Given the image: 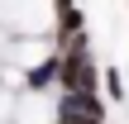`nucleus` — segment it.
Wrapping results in <instances>:
<instances>
[{"label": "nucleus", "instance_id": "nucleus-5", "mask_svg": "<svg viewBox=\"0 0 129 124\" xmlns=\"http://www.w3.org/2000/svg\"><path fill=\"white\" fill-rule=\"evenodd\" d=\"M105 86H110V96H115V100L124 96V86H120V72H105Z\"/></svg>", "mask_w": 129, "mask_h": 124}, {"label": "nucleus", "instance_id": "nucleus-1", "mask_svg": "<svg viewBox=\"0 0 129 124\" xmlns=\"http://www.w3.org/2000/svg\"><path fill=\"white\" fill-rule=\"evenodd\" d=\"M57 76H62L67 91H91V86H96V72H91L86 57H62V62H57Z\"/></svg>", "mask_w": 129, "mask_h": 124}, {"label": "nucleus", "instance_id": "nucleus-4", "mask_svg": "<svg viewBox=\"0 0 129 124\" xmlns=\"http://www.w3.org/2000/svg\"><path fill=\"white\" fill-rule=\"evenodd\" d=\"M77 29H81V10L67 5V10H62V33H77Z\"/></svg>", "mask_w": 129, "mask_h": 124}, {"label": "nucleus", "instance_id": "nucleus-3", "mask_svg": "<svg viewBox=\"0 0 129 124\" xmlns=\"http://www.w3.org/2000/svg\"><path fill=\"white\" fill-rule=\"evenodd\" d=\"M57 62H62V57H57ZM57 62H43V67H34V76H29V81H34V86H48V81L57 76Z\"/></svg>", "mask_w": 129, "mask_h": 124}, {"label": "nucleus", "instance_id": "nucleus-2", "mask_svg": "<svg viewBox=\"0 0 129 124\" xmlns=\"http://www.w3.org/2000/svg\"><path fill=\"white\" fill-rule=\"evenodd\" d=\"M62 115H81V119H101L105 115V105L91 96V91H67V100H62Z\"/></svg>", "mask_w": 129, "mask_h": 124}, {"label": "nucleus", "instance_id": "nucleus-6", "mask_svg": "<svg viewBox=\"0 0 129 124\" xmlns=\"http://www.w3.org/2000/svg\"><path fill=\"white\" fill-rule=\"evenodd\" d=\"M62 124H101V119H81V115H62Z\"/></svg>", "mask_w": 129, "mask_h": 124}]
</instances>
